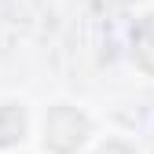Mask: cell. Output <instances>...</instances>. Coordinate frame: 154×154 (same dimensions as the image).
<instances>
[{
  "mask_svg": "<svg viewBox=\"0 0 154 154\" xmlns=\"http://www.w3.org/2000/svg\"><path fill=\"white\" fill-rule=\"evenodd\" d=\"M26 136V110L18 103H4L0 106V147H15Z\"/></svg>",
  "mask_w": 154,
  "mask_h": 154,
  "instance_id": "cell-3",
  "label": "cell"
},
{
  "mask_svg": "<svg viewBox=\"0 0 154 154\" xmlns=\"http://www.w3.org/2000/svg\"><path fill=\"white\" fill-rule=\"evenodd\" d=\"M95 154H136V150H132L128 143H121V140H106V143L95 150Z\"/></svg>",
  "mask_w": 154,
  "mask_h": 154,
  "instance_id": "cell-4",
  "label": "cell"
},
{
  "mask_svg": "<svg viewBox=\"0 0 154 154\" xmlns=\"http://www.w3.org/2000/svg\"><path fill=\"white\" fill-rule=\"evenodd\" d=\"M132 59L143 73H154V11L143 15L132 29Z\"/></svg>",
  "mask_w": 154,
  "mask_h": 154,
  "instance_id": "cell-2",
  "label": "cell"
},
{
  "mask_svg": "<svg viewBox=\"0 0 154 154\" xmlns=\"http://www.w3.org/2000/svg\"><path fill=\"white\" fill-rule=\"evenodd\" d=\"M88 118L77 106H51L44 118V147L51 154H73L88 136Z\"/></svg>",
  "mask_w": 154,
  "mask_h": 154,
  "instance_id": "cell-1",
  "label": "cell"
}]
</instances>
